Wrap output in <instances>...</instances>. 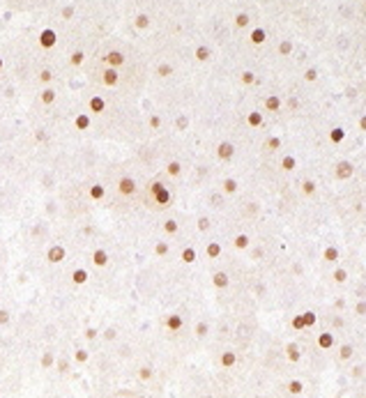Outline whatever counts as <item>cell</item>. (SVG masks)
I'll return each instance as SVG.
<instances>
[{"instance_id":"6da1fadb","label":"cell","mask_w":366,"mask_h":398,"mask_svg":"<svg viewBox=\"0 0 366 398\" xmlns=\"http://www.w3.org/2000/svg\"><path fill=\"white\" fill-rule=\"evenodd\" d=\"M120 189H122V191H131V189H134V184H131V182H129V180H122V184H120Z\"/></svg>"}]
</instances>
